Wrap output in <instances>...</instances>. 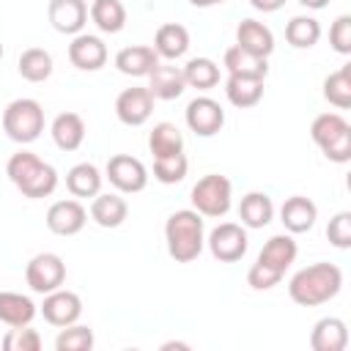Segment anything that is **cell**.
Returning <instances> with one entry per match:
<instances>
[{"label":"cell","instance_id":"20","mask_svg":"<svg viewBox=\"0 0 351 351\" xmlns=\"http://www.w3.org/2000/svg\"><path fill=\"white\" fill-rule=\"evenodd\" d=\"M346 346H348V326L343 318L326 315V318L315 321V326L310 332L313 351H346Z\"/></svg>","mask_w":351,"mask_h":351},{"label":"cell","instance_id":"42","mask_svg":"<svg viewBox=\"0 0 351 351\" xmlns=\"http://www.w3.org/2000/svg\"><path fill=\"white\" fill-rule=\"evenodd\" d=\"M304 8H310V11H321V8H326L329 5V0H299Z\"/></svg>","mask_w":351,"mask_h":351},{"label":"cell","instance_id":"19","mask_svg":"<svg viewBox=\"0 0 351 351\" xmlns=\"http://www.w3.org/2000/svg\"><path fill=\"white\" fill-rule=\"evenodd\" d=\"M315 219H318V206L304 195L288 197L280 208V222L285 225L288 233H307L313 230Z\"/></svg>","mask_w":351,"mask_h":351},{"label":"cell","instance_id":"29","mask_svg":"<svg viewBox=\"0 0 351 351\" xmlns=\"http://www.w3.org/2000/svg\"><path fill=\"white\" fill-rule=\"evenodd\" d=\"M101 181H104V176L90 162H80L66 173V189L74 197H96L101 192Z\"/></svg>","mask_w":351,"mask_h":351},{"label":"cell","instance_id":"10","mask_svg":"<svg viewBox=\"0 0 351 351\" xmlns=\"http://www.w3.org/2000/svg\"><path fill=\"white\" fill-rule=\"evenodd\" d=\"M186 126L197 134V137H214L222 126H225V110L219 101H214L211 96H195L186 110H184Z\"/></svg>","mask_w":351,"mask_h":351},{"label":"cell","instance_id":"18","mask_svg":"<svg viewBox=\"0 0 351 351\" xmlns=\"http://www.w3.org/2000/svg\"><path fill=\"white\" fill-rule=\"evenodd\" d=\"M236 44L255 58H269L274 52V33L258 19H241L236 27Z\"/></svg>","mask_w":351,"mask_h":351},{"label":"cell","instance_id":"16","mask_svg":"<svg viewBox=\"0 0 351 351\" xmlns=\"http://www.w3.org/2000/svg\"><path fill=\"white\" fill-rule=\"evenodd\" d=\"M296 252H299V247H296L293 236H291V233H277V236H271V239L263 244V250L258 252V261H255V263H261V266L271 269L274 274L285 277L288 266L296 261Z\"/></svg>","mask_w":351,"mask_h":351},{"label":"cell","instance_id":"7","mask_svg":"<svg viewBox=\"0 0 351 351\" xmlns=\"http://www.w3.org/2000/svg\"><path fill=\"white\" fill-rule=\"evenodd\" d=\"M25 282L33 293H52L66 282V263L55 252H38L25 266Z\"/></svg>","mask_w":351,"mask_h":351},{"label":"cell","instance_id":"23","mask_svg":"<svg viewBox=\"0 0 351 351\" xmlns=\"http://www.w3.org/2000/svg\"><path fill=\"white\" fill-rule=\"evenodd\" d=\"M129 217V206L118 192H107V195H96L90 203V219L99 228H121Z\"/></svg>","mask_w":351,"mask_h":351},{"label":"cell","instance_id":"37","mask_svg":"<svg viewBox=\"0 0 351 351\" xmlns=\"http://www.w3.org/2000/svg\"><path fill=\"white\" fill-rule=\"evenodd\" d=\"M93 343H96L93 340V329L82 326V324H69L55 337V348L58 351H90Z\"/></svg>","mask_w":351,"mask_h":351},{"label":"cell","instance_id":"15","mask_svg":"<svg viewBox=\"0 0 351 351\" xmlns=\"http://www.w3.org/2000/svg\"><path fill=\"white\" fill-rule=\"evenodd\" d=\"M47 16L58 33L77 36V33H82V27L88 22V3L85 0H49Z\"/></svg>","mask_w":351,"mask_h":351},{"label":"cell","instance_id":"8","mask_svg":"<svg viewBox=\"0 0 351 351\" xmlns=\"http://www.w3.org/2000/svg\"><path fill=\"white\" fill-rule=\"evenodd\" d=\"M206 247H208V252L219 263H236V261H241L247 255L250 239H247L244 225H239V222H219L206 236Z\"/></svg>","mask_w":351,"mask_h":351},{"label":"cell","instance_id":"22","mask_svg":"<svg viewBox=\"0 0 351 351\" xmlns=\"http://www.w3.org/2000/svg\"><path fill=\"white\" fill-rule=\"evenodd\" d=\"M189 49V30L178 22H167L156 30L154 36V52L159 55V60H178L184 58Z\"/></svg>","mask_w":351,"mask_h":351},{"label":"cell","instance_id":"12","mask_svg":"<svg viewBox=\"0 0 351 351\" xmlns=\"http://www.w3.org/2000/svg\"><path fill=\"white\" fill-rule=\"evenodd\" d=\"M154 112V96L148 88H126L115 99V115L126 126H143Z\"/></svg>","mask_w":351,"mask_h":351},{"label":"cell","instance_id":"31","mask_svg":"<svg viewBox=\"0 0 351 351\" xmlns=\"http://www.w3.org/2000/svg\"><path fill=\"white\" fill-rule=\"evenodd\" d=\"M16 71L27 82H44L52 74V55L47 49H41V47H30V49H25L19 55Z\"/></svg>","mask_w":351,"mask_h":351},{"label":"cell","instance_id":"43","mask_svg":"<svg viewBox=\"0 0 351 351\" xmlns=\"http://www.w3.org/2000/svg\"><path fill=\"white\" fill-rule=\"evenodd\" d=\"M225 0H189V5L195 8H211V5H222Z\"/></svg>","mask_w":351,"mask_h":351},{"label":"cell","instance_id":"35","mask_svg":"<svg viewBox=\"0 0 351 351\" xmlns=\"http://www.w3.org/2000/svg\"><path fill=\"white\" fill-rule=\"evenodd\" d=\"M324 99L337 110L351 107V66H343L324 80Z\"/></svg>","mask_w":351,"mask_h":351},{"label":"cell","instance_id":"6","mask_svg":"<svg viewBox=\"0 0 351 351\" xmlns=\"http://www.w3.org/2000/svg\"><path fill=\"white\" fill-rule=\"evenodd\" d=\"M189 197H192V208L200 217H225L230 211L233 184H230V178H225L219 173H208L192 186Z\"/></svg>","mask_w":351,"mask_h":351},{"label":"cell","instance_id":"34","mask_svg":"<svg viewBox=\"0 0 351 351\" xmlns=\"http://www.w3.org/2000/svg\"><path fill=\"white\" fill-rule=\"evenodd\" d=\"M321 38V22L315 16H293L285 25V41L296 49H310Z\"/></svg>","mask_w":351,"mask_h":351},{"label":"cell","instance_id":"26","mask_svg":"<svg viewBox=\"0 0 351 351\" xmlns=\"http://www.w3.org/2000/svg\"><path fill=\"white\" fill-rule=\"evenodd\" d=\"M274 217V203L266 192H247L239 203V219L244 228L250 230H258V228H266Z\"/></svg>","mask_w":351,"mask_h":351},{"label":"cell","instance_id":"28","mask_svg":"<svg viewBox=\"0 0 351 351\" xmlns=\"http://www.w3.org/2000/svg\"><path fill=\"white\" fill-rule=\"evenodd\" d=\"M222 66L228 69V74H236V77H258V80H266V74H269L266 58H255V55L244 52L239 44H233V47L225 49Z\"/></svg>","mask_w":351,"mask_h":351},{"label":"cell","instance_id":"32","mask_svg":"<svg viewBox=\"0 0 351 351\" xmlns=\"http://www.w3.org/2000/svg\"><path fill=\"white\" fill-rule=\"evenodd\" d=\"M148 148H151L154 159H156V156L181 154V151H184V134H181V129H178L176 123L162 121V123H156V126L151 129V134H148Z\"/></svg>","mask_w":351,"mask_h":351},{"label":"cell","instance_id":"1","mask_svg":"<svg viewBox=\"0 0 351 351\" xmlns=\"http://www.w3.org/2000/svg\"><path fill=\"white\" fill-rule=\"evenodd\" d=\"M343 288V271L335 263H313L299 269L288 280V296L302 307H318L332 302Z\"/></svg>","mask_w":351,"mask_h":351},{"label":"cell","instance_id":"11","mask_svg":"<svg viewBox=\"0 0 351 351\" xmlns=\"http://www.w3.org/2000/svg\"><path fill=\"white\" fill-rule=\"evenodd\" d=\"M41 315L47 324L52 326H69V324H77L80 315H82V299L74 293V291H52V293H44V304H41Z\"/></svg>","mask_w":351,"mask_h":351},{"label":"cell","instance_id":"2","mask_svg":"<svg viewBox=\"0 0 351 351\" xmlns=\"http://www.w3.org/2000/svg\"><path fill=\"white\" fill-rule=\"evenodd\" d=\"M5 176L30 200L49 197L58 189V170L49 162H44L36 154H30V151L11 154L8 162H5Z\"/></svg>","mask_w":351,"mask_h":351},{"label":"cell","instance_id":"14","mask_svg":"<svg viewBox=\"0 0 351 351\" xmlns=\"http://www.w3.org/2000/svg\"><path fill=\"white\" fill-rule=\"evenodd\" d=\"M69 60L80 71H99L107 63V44L99 36L77 33L69 44Z\"/></svg>","mask_w":351,"mask_h":351},{"label":"cell","instance_id":"30","mask_svg":"<svg viewBox=\"0 0 351 351\" xmlns=\"http://www.w3.org/2000/svg\"><path fill=\"white\" fill-rule=\"evenodd\" d=\"M88 14L101 33H121L126 25V5L121 0H93Z\"/></svg>","mask_w":351,"mask_h":351},{"label":"cell","instance_id":"3","mask_svg":"<svg viewBox=\"0 0 351 351\" xmlns=\"http://www.w3.org/2000/svg\"><path fill=\"white\" fill-rule=\"evenodd\" d=\"M165 241H167V255L176 263H189L195 261L203 247H206V225L203 217L195 208H178L167 217L165 222Z\"/></svg>","mask_w":351,"mask_h":351},{"label":"cell","instance_id":"33","mask_svg":"<svg viewBox=\"0 0 351 351\" xmlns=\"http://www.w3.org/2000/svg\"><path fill=\"white\" fill-rule=\"evenodd\" d=\"M186 88L197 90H211L219 82V66L211 58H189L186 66H181Z\"/></svg>","mask_w":351,"mask_h":351},{"label":"cell","instance_id":"39","mask_svg":"<svg viewBox=\"0 0 351 351\" xmlns=\"http://www.w3.org/2000/svg\"><path fill=\"white\" fill-rule=\"evenodd\" d=\"M326 239L337 250L351 247V211H337L326 225Z\"/></svg>","mask_w":351,"mask_h":351},{"label":"cell","instance_id":"25","mask_svg":"<svg viewBox=\"0 0 351 351\" xmlns=\"http://www.w3.org/2000/svg\"><path fill=\"white\" fill-rule=\"evenodd\" d=\"M49 132H52V143L60 151H77L85 140V121L77 112H60L55 115Z\"/></svg>","mask_w":351,"mask_h":351},{"label":"cell","instance_id":"45","mask_svg":"<svg viewBox=\"0 0 351 351\" xmlns=\"http://www.w3.org/2000/svg\"><path fill=\"white\" fill-rule=\"evenodd\" d=\"M0 60H3V41H0Z\"/></svg>","mask_w":351,"mask_h":351},{"label":"cell","instance_id":"17","mask_svg":"<svg viewBox=\"0 0 351 351\" xmlns=\"http://www.w3.org/2000/svg\"><path fill=\"white\" fill-rule=\"evenodd\" d=\"M148 90L154 99H162V101H173L178 99L184 90H186V82H184V71L181 66H173V63H156L154 71L148 74Z\"/></svg>","mask_w":351,"mask_h":351},{"label":"cell","instance_id":"5","mask_svg":"<svg viewBox=\"0 0 351 351\" xmlns=\"http://www.w3.org/2000/svg\"><path fill=\"white\" fill-rule=\"evenodd\" d=\"M3 132L8 134V140H14L19 145L38 140L44 132V107L27 96L14 99L3 110Z\"/></svg>","mask_w":351,"mask_h":351},{"label":"cell","instance_id":"4","mask_svg":"<svg viewBox=\"0 0 351 351\" xmlns=\"http://www.w3.org/2000/svg\"><path fill=\"white\" fill-rule=\"evenodd\" d=\"M310 137L329 162L335 165L351 162V123L340 112L315 115L310 123Z\"/></svg>","mask_w":351,"mask_h":351},{"label":"cell","instance_id":"40","mask_svg":"<svg viewBox=\"0 0 351 351\" xmlns=\"http://www.w3.org/2000/svg\"><path fill=\"white\" fill-rule=\"evenodd\" d=\"M329 44L340 55H351V16L340 14L329 27Z\"/></svg>","mask_w":351,"mask_h":351},{"label":"cell","instance_id":"44","mask_svg":"<svg viewBox=\"0 0 351 351\" xmlns=\"http://www.w3.org/2000/svg\"><path fill=\"white\" fill-rule=\"evenodd\" d=\"M170 348H181V351H186V348H189V343H181V340H170V343H162V351H170Z\"/></svg>","mask_w":351,"mask_h":351},{"label":"cell","instance_id":"38","mask_svg":"<svg viewBox=\"0 0 351 351\" xmlns=\"http://www.w3.org/2000/svg\"><path fill=\"white\" fill-rule=\"evenodd\" d=\"M3 351H38L41 348V335L27 326H11L5 337L0 340Z\"/></svg>","mask_w":351,"mask_h":351},{"label":"cell","instance_id":"24","mask_svg":"<svg viewBox=\"0 0 351 351\" xmlns=\"http://www.w3.org/2000/svg\"><path fill=\"white\" fill-rule=\"evenodd\" d=\"M38 307L30 296L16 291H0V324L5 326H27L36 318Z\"/></svg>","mask_w":351,"mask_h":351},{"label":"cell","instance_id":"21","mask_svg":"<svg viewBox=\"0 0 351 351\" xmlns=\"http://www.w3.org/2000/svg\"><path fill=\"white\" fill-rule=\"evenodd\" d=\"M156 63H159V55L154 52V47H145V44L123 47L115 55V69L126 77H148Z\"/></svg>","mask_w":351,"mask_h":351},{"label":"cell","instance_id":"27","mask_svg":"<svg viewBox=\"0 0 351 351\" xmlns=\"http://www.w3.org/2000/svg\"><path fill=\"white\" fill-rule=\"evenodd\" d=\"M225 96H228V101H230L233 107L250 110V107H255V104L263 99V80L228 74V80H225Z\"/></svg>","mask_w":351,"mask_h":351},{"label":"cell","instance_id":"9","mask_svg":"<svg viewBox=\"0 0 351 351\" xmlns=\"http://www.w3.org/2000/svg\"><path fill=\"white\" fill-rule=\"evenodd\" d=\"M104 176L110 178V184L123 192V195H134V192H143L145 184H148V170L145 165L137 159V156H129V154H115L107 159V167H104Z\"/></svg>","mask_w":351,"mask_h":351},{"label":"cell","instance_id":"36","mask_svg":"<svg viewBox=\"0 0 351 351\" xmlns=\"http://www.w3.org/2000/svg\"><path fill=\"white\" fill-rule=\"evenodd\" d=\"M186 170H189V159L184 156V151L154 159V178L159 184H181L186 178Z\"/></svg>","mask_w":351,"mask_h":351},{"label":"cell","instance_id":"13","mask_svg":"<svg viewBox=\"0 0 351 351\" xmlns=\"http://www.w3.org/2000/svg\"><path fill=\"white\" fill-rule=\"evenodd\" d=\"M88 222V211L80 200H55L47 208V228L55 236H77Z\"/></svg>","mask_w":351,"mask_h":351},{"label":"cell","instance_id":"41","mask_svg":"<svg viewBox=\"0 0 351 351\" xmlns=\"http://www.w3.org/2000/svg\"><path fill=\"white\" fill-rule=\"evenodd\" d=\"M285 3H288V0H250V5H252L255 11H263V14H274V11H280Z\"/></svg>","mask_w":351,"mask_h":351}]
</instances>
